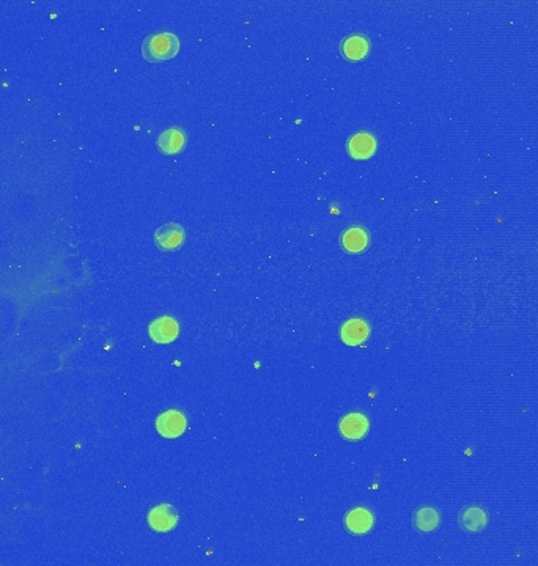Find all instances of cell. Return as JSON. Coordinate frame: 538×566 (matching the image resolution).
I'll return each instance as SVG.
<instances>
[{"label": "cell", "instance_id": "cell-1", "mask_svg": "<svg viewBox=\"0 0 538 566\" xmlns=\"http://www.w3.org/2000/svg\"><path fill=\"white\" fill-rule=\"evenodd\" d=\"M180 51V40L171 32L153 34L142 43V56L147 62L158 63L173 58Z\"/></svg>", "mask_w": 538, "mask_h": 566}, {"label": "cell", "instance_id": "cell-2", "mask_svg": "<svg viewBox=\"0 0 538 566\" xmlns=\"http://www.w3.org/2000/svg\"><path fill=\"white\" fill-rule=\"evenodd\" d=\"M186 417L178 411H166L156 418V430L167 439H175L186 431Z\"/></svg>", "mask_w": 538, "mask_h": 566}, {"label": "cell", "instance_id": "cell-3", "mask_svg": "<svg viewBox=\"0 0 538 566\" xmlns=\"http://www.w3.org/2000/svg\"><path fill=\"white\" fill-rule=\"evenodd\" d=\"M180 327L176 323L175 318L172 317H161L158 319L153 321L148 327V334L151 336V340L159 345H167V343H172L176 336H178Z\"/></svg>", "mask_w": 538, "mask_h": 566}, {"label": "cell", "instance_id": "cell-4", "mask_svg": "<svg viewBox=\"0 0 538 566\" xmlns=\"http://www.w3.org/2000/svg\"><path fill=\"white\" fill-rule=\"evenodd\" d=\"M156 246L163 250H176L184 242V228L175 222L159 227L155 233Z\"/></svg>", "mask_w": 538, "mask_h": 566}, {"label": "cell", "instance_id": "cell-5", "mask_svg": "<svg viewBox=\"0 0 538 566\" xmlns=\"http://www.w3.org/2000/svg\"><path fill=\"white\" fill-rule=\"evenodd\" d=\"M178 523V515H176L172 505L163 503L159 507L153 508L148 513V524L155 532H168L175 529Z\"/></svg>", "mask_w": 538, "mask_h": 566}, {"label": "cell", "instance_id": "cell-6", "mask_svg": "<svg viewBox=\"0 0 538 566\" xmlns=\"http://www.w3.org/2000/svg\"><path fill=\"white\" fill-rule=\"evenodd\" d=\"M368 334H370V327L367 326L364 319L352 318L348 319L347 323L342 326L340 336L342 341L348 346H359L368 339Z\"/></svg>", "mask_w": 538, "mask_h": 566}, {"label": "cell", "instance_id": "cell-7", "mask_svg": "<svg viewBox=\"0 0 538 566\" xmlns=\"http://www.w3.org/2000/svg\"><path fill=\"white\" fill-rule=\"evenodd\" d=\"M340 433L345 439L357 441L362 439L368 431V420L364 414L359 412H351L340 420Z\"/></svg>", "mask_w": 538, "mask_h": 566}, {"label": "cell", "instance_id": "cell-8", "mask_svg": "<svg viewBox=\"0 0 538 566\" xmlns=\"http://www.w3.org/2000/svg\"><path fill=\"white\" fill-rule=\"evenodd\" d=\"M376 140L372 134L359 133L350 137L348 153L355 159H368L375 155Z\"/></svg>", "mask_w": 538, "mask_h": 566}, {"label": "cell", "instance_id": "cell-9", "mask_svg": "<svg viewBox=\"0 0 538 566\" xmlns=\"http://www.w3.org/2000/svg\"><path fill=\"white\" fill-rule=\"evenodd\" d=\"M458 523L465 532L474 533L485 529L488 523V516L485 511L479 507H466L461 510V513L458 516Z\"/></svg>", "mask_w": 538, "mask_h": 566}, {"label": "cell", "instance_id": "cell-10", "mask_svg": "<svg viewBox=\"0 0 538 566\" xmlns=\"http://www.w3.org/2000/svg\"><path fill=\"white\" fill-rule=\"evenodd\" d=\"M186 145V135L176 128L166 129L158 137V147L164 155H176Z\"/></svg>", "mask_w": 538, "mask_h": 566}, {"label": "cell", "instance_id": "cell-11", "mask_svg": "<svg viewBox=\"0 0 538 566\" xmlns=\"http://www.w3.org/2000/svg\"><path fill=\"white\" fill-rule=\"evenodd\" d=\"M347 529L355 535H364L370 532L373 527V515L365 508H355L351 510L347 519H345Z\"/></svg>", "mask_w": 538, "mask_h": 566}, {"label": "cell", "instance_id": "cell-12", "mask_svg": "<svg viewBox=\"0 0 538 566\" xmlns=\"http://www.w3.org/2000/svg\"><path fill=\"white\" fill-rule=\"evenodd\" d=\"M368 51H370V43H368L367 38L362 35H351L342 43L343 57L352 60V62L362 60L368 53Z\"/></svg>", "mask_w": 538, "mask_h": 566}, {"label": "cell", "instance_id": "cell-13", "mask_svg": "<svg viewBox=\"0 0 538 566\" xmlns=\"http://www.w3.org/2000/svg\"><path fill=\"white\" fill-rule=\"evenodd\" d=\"M368 246V233L360 227H351L342 235V247L351 254H359Z\"/></svg>", "mask_w": 538, "mask_h": 566}, {"label": "cell", "instance_id": "cell-14", "mask_svg": "<svg viewBox=\"0 0 538 566\" xmlns=\"http://www.w3.org/2000/svg\"><path fill=\"white\" fill-rule=\"evenodd\" d=\"M414 525L419 532H433L440 525V513L435 508H419L414 515Z\"/></svg>", "mask_w": 538, "mask_h": 566}]
</instances>
